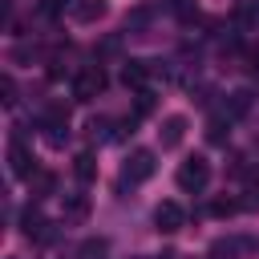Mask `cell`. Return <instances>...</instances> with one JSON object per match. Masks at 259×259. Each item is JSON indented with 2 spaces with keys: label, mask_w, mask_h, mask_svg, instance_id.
<instances>
[{
  "label": "cell",
  "mask_w": 259,
  "mask_h": 259,
  "mask_svg": "<svg viewBox=\"0 0 259 259\" xmlns=\"http://www.w3.org/2000/svg\"><path fill=\"white\" fill-rule=\"evenodd\" d=\"M154 227H158L162 235H174V231L186 227V210H182L174 198H166V202H158V210H154Z\"/></svg>",
  "instance_id": "5"
},
{
  "label": "cell",
  "mask_w": 259,
  "mask_h": 259,
  "mask_svg": "<svg viewBox=\"0 0 259 259\" xmlns=\"http://www.w3.org/2000/svg\"><path fill=\"white\" fill-rule=\"evenodd\" d=\"M154 170H158V158H154V150H134V154L125 158V170H121V178H125L130 186H138V182L154 178Z\"/></svg>",
  "instance_id": "4"
},
{
  "label": "cell",
  "mask_w": 259,
  "mask_h": 259,
  "mask_svg": "<svg viewBox=\"0 0 259 259\" xmlns=\"http://www.w3.org/2000/svg\"><path fill=\"white\" fill-rule=\"evenodd\" d=\"M8 166H12V174H16V178H24V182L40 170V166H36V158H32V150L24 146V138H20V134H12V142H8Z\"/></svg>",
  "instance_id": "3"
},
{
  "label": "cell",
  "mask_w": 259,
  "mask_h": 259,
  "mask_svg": "<svg viewBox=\"0 0 259 259\" xmlns=\"http://www.w3.org/2000/svg\"><path fill=\"white\" fill-rule=\"evenodd\" d=\"M227 134H231L227 121H223V117H210V125H206V142H210V146H227Z\"/></svg>",
  "instance_id": "14"
},
{
  "label": "cell",
  "mask_w": 259,
  "mask_h": 259,
  "mask_svg": "<svg viewBox=\"0 0 259 259\" xmlns=\"http://www.w3.org/2000/svg\"><path fill=\"white\" fill-rule=\"evenodd\" d=\"M239 210H243L239 198H214V202H210V214H214V219H231V214H239Z\"/></svg>",
  "instance_id": "13"
},
{
  "label": "cell",
  "mask_w": 259,
  "mask_h": 259,
  "mask_svg": "<svg viewBox=\"0 0 259 259\" xmlns=\"http://www.w3.org/2000/svg\"><path fill=\"white\" fill-rule=\"evenodd\" d=\"M0 93H4V97H0V101H4V109H16V101H20V97H16V81H12V73H4V77H0Z\"/></svg>",
  "instance_id": "15"
},
{
  "label": "cell",
  "mask_w": 259,
  "mask_h": 259,
  "mask_svg": "<svg viewBox=\"0 0 259 259\" xmlns=\"http://www.w3.org/2000/svg\"><path fill=\"white\" fill-rule=\"evenodd\" d=\"M20 231H24V239H32V243H49V239H53V231H49V223H45V214H40L36 206H24Z\"/></svg>",
  "instance_id": "6"
},
{
  "label": "cell",
  "mask_w": 259,
  "mask_h": 259,
  "mask_svg": "<svg viewBox=\"0 0 259 259\" xmlns=\"http://www.w3.org/2000/svg\"><path fill=\"white\" fill-rule=\"evenodd\" d=\"M105 12H109L105 0H73V20H81V24H93V20H101Z\"/></svg>",
  "instance_id": "8"
},
{
  "label": "cell",
  "mask_w": 259,
  "mask_h": 259,
  "mask_svg": "<svg viewBox=\"0 0 259 259\" xmlns=\"http://www.w3.org/2000/svg\"><path fill=\"white\" fill-rule=\"evenodd\" d=\"M105 85H109L105 69H101V65H85V69L73 77V101H81V105H85V101H93Z\"/></svg>",
  "instance_id": "2"
},
{
  "label": "cell",
  "mask_w": 259,
  "mask_h": 259,
  "mask_svg": "<svg viewBox=\"0 0 259 259\" xmlns=\"http://www.w3.org/2000/svg\"><path fill=\"white\" fill-rule=\"evenodd\" d=\"M73 174H77V182H93V178H97V158H93L89 150H81V154L73 158Z\"/></svg>",
  "instance_id": "10"
},
{
  "label": "cell",
  "mask_w": 259,
  "mask_h": 259,
  "mask_svg": "<svg viewBox=\"0 0 259 259\" xmlns=\"http://www.w3.org/2000/svg\"><path fill=\"white\" fill-rule=\"evenodd\" d=\"M239 247H247L243 239H231V243H214L210 247V259H235L239 255Z\"/></svg>",
  "instance_id": "16"
},
{
  "label": "cell",
  "mask_w": 259,
  "mask_h": 259,
  "mask_svg": "<svg viewBox=\"0 0 259 259\" xmlns=\"http://www.w3.org/2000/svg\"><path fill=\"white\" fill-rule=\"evenodd\" d=\"M150 109H154V93H150V89H138V113H134V117H142V113H150Z\"/></svg>",
  "instance_id": "17"
},
{
  "label": "cell",
  "mask_w": 259,
  "mask_h": 259,
  "mask_svg": "<svg viewBox=\"0 0 259 259\" xmlns=\"http://www.w3.org/2000/svg\"><path fill=\"white\" fill-rule=\"evenodd\" d=\"M251 105V93H235V113H243Z\"/></svg>",
  "instance_id": "18"
},
{
  "label": "cell",
  "mask_w": 259,
  "mask_h": 259,
  "mask_svg": "<svg viewBox=\"0 0 259 259\" xmlns=\"http://www.w3.org/2000/svg\"><path fill=\"white\" fill-rule=\"evenodd\" d=\"M178 186L186 190V194H202L206 190V182H210V162L202 158V154H194V158H186L182 166H178Z\"/></svg>",
  "instance_id": "1"
},
{
  "label": "cell",
  "mask_w": 259,
  "mask_h": 259,
  "mask_svg": "<svg viewBox=\"0 0 259 259\" xmlns=\"http://www.w3.org/2000/svg\"><path fill=\"white\" fill-rule=\"evenodd\" d=\"M182 138H186V117H182V113H170V117H162V130H158V142H162V150H178V146H182Z\"/></svg>",
  "instance_id": "7"
},
{
  "label": "cell",
  "mask_w": 259,
  "mask_h": 259,
  "mask_svg": "<svg viewBox=\"0 0 259 259\" xmlns=\"http://www.w3.org/2000/svg\"><path fill=\"white\" fill-rule=\"evenodd\" d=\"M28 190H32L36 198H49V194L57 190V174H53V170H36V174L28 178Z\"/></svg>",
  "instance_id": "11"
},
{
  "label": "cell",
  "mask_w": 259,
  "mask_h": 259,
  "mask_svg": "<svg viewBox=\"0 0 259 259\" xmlns=\"http://www.w3.org/2000/svg\"><path fill=\"white\" fill-rule=\"evenodd\" d=\"M65 219L69 223H85L89 219V194H69L65 198Z\"/></svg>",
  "instance_id": "12"
},
{
  "label": "cell",
  "mask_w": 259,
  "mask_h": 259,
  "mask_svg": "<svg viewBox=\"0 0 259 259\" xmlns=\"http://www.w3.org/2000/svg\"><path fill=\"white\" fill-rule=\"evenodd\" d=\"M146 81H150V65H146V61H125V65H121V85L146 89Z\"/></svg>",
  "instance_id": "9"
}]
</instances>
